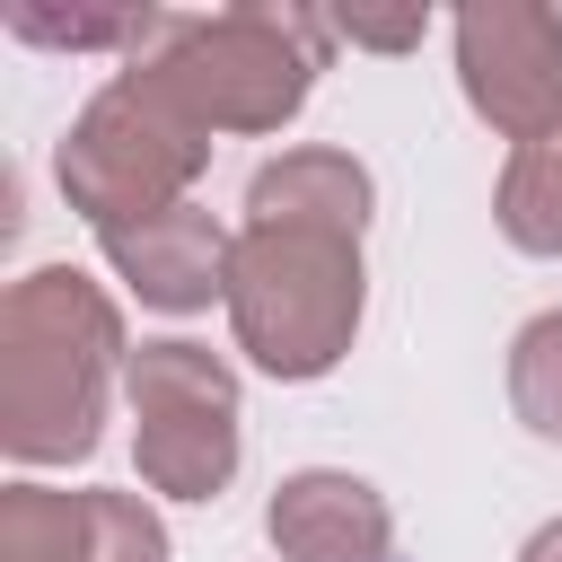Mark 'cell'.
Wrapping results in <instances>:
<instances>
[{
	"label": "cell",
	"instance_id": "cell-1",
	"mask_svg": "<svg viewBox=\"0 0 562 562\" xmlns=\"http://www.w3.org/2000/svg\"><path fill=\"white\" fill-rule=\"evenodd\" d=\"M123 307L79 263H35L0 299V448L9 465H79L123 386Z\"/></svg>",
	"mask_w": 562,
	"mask_h": 562
},
{
	"label": "cell",
	"instance_id": "cell-2",
	"mask_svg": "<svg viewBox=\"0 0 562 562\" xmlns=\"http://www.w3.org/2000/svg\"><path fill=\"white\" fill-rule=\"evenodd\" d=\"M325 61H334V18L290 0H237L211 18H167V35L123 70L220 140V132H281L316 97Z\"/></svg>",
	"mask_w": 562,
	"mask_h": 562
},
{
	"label": "cell",
	"instance_id": "cell-3",
	"mask_svg": "<svg viewBox=\"0 0 562 562\" xmlns=\"http://www.w3.org/2000/svg\"><path fill=\"white\" fill-rule=\"evenodd\" d=\"M228 334L237 351L281 378H334L342 351L360 342L369 316V272L351 237H307V228H237V263H228Z\"/></svg>",
	"mask_w": 562,
	"mask_h": 562
},
{
	"label": "cell",
	"instance_id": "cell-4",
	"mask_svg": "<svg viewBox=\"0 0 562 562\" xmlns=\"http://www.w3.org/2000/svg\"><path fill=\"white\" fill-rule=\"evenodd\" d=\"M202 167H211V132H193V123H184L149 79H132V70H114V79L70 114V132H61V149H53V184H61V202H70L97 237L193 202Z\"/></svg>",
	"mask_w": 562,
	"mask_h": 562
},
{
	"label": "cell",
	"instance_id": "cell-5",
	"mask_svg": "<svg viewBox=\"0 0 562 562\" xmlns=\"http://www.w3.org/2000/svg\"><path fill=\"white\" fill-rule=\"evenodd\" d=\"M132 404V465L158 501H220L237 483L246 430H237V369L211 342L158 334L123 360Z\"/></svg>",
	"mask_w": 562,
	"mask_h": 562
},
{
	"label": "cell",
	"instance_id": "cell-6",
	"mask_svg": "<svg viewBox=\"0 0 562 562\" xmlns=\"http://www.w3.org/2000/svg\"><path fill=\"white\" fill-rule=\"evenodd\" d=\"M457 88L474 123H492L509 149L562 123V9L544 0H474L448 18Z\"/></svg>",
	"mask_w": 562,
	"mask_h": 562
},
{
	"label": "cell",
	"instance_id": "cell-7",
	"mask_svg": "<svg viewBox=\"0 0 562 562\" xmlns=\"http://www.w3.org/2000/svg\"><path fill=\"white\" fill-rule=\"evenodd\" d=\"M105 272L158 307V316H202L211 299H228V263H237V228L211 220L202 202H176L158 220H132V228H105L97 237Z\"/></svg>",
	"mask_w": 562,
	"mask_h": 562
},
{
	"label": "cell",
	"instance_id": "cell-8",
	"mask_svg": "<svg viewBox=\"0 0 562 562\" xmlns=\"http://www.w3.org/2000/svg\"><path fill=\"white\" fill-rule=\"evenodd\" d=\"M263 536L281 562H395V509L351 465H299L263 501Z\"/></svg>",
	"mask_w": 562,
	"mask_h": 562
},
{
	"label": "cell",
	"instance_id": "cell-9",
	"mask_svg": "<svg viewBox=\"0 0 562 562\" xmlns=\"http://www.w3.org/2000/svg\"><path fill=\"white\" fill-rule=\"evenodd\" d=\"M369 211H378V184L351 149H281L246 176V228H307V237H369Z\"/></svg>",
	"mask_w": 562,
	"mask_h": 562
},
{
	"label": "cell",
	"instance_id": "cell-10",
	"mask_svg": "<svg viewBox=\"0 0 562 562\" xmlns=\"http://www.w3.org/2000/svg\"><path fill=\"white\" fill-rule=\"evenodd\" d=\"M492 228L536 255V263H562V123L518 140L501 158V184H492Z\"/></svg>",
	"mask_w": 562,
	"mask_h": 562
},
{
	"label": "cell",
	"instance_id": "cell-11",
	"mask_svg": "<svg viewBox=\"0 0 562 562\" xmlns=\"http://www.w3.org/2000/svg\"><path fill=\"white\" fill-rule=\"evenodd\" d=\"M176 9H149V0H114V9H44V0H18L9 9V35L18 44H44V53H123L140 61L158 35H167Z\"/></svg>",
	"mask_w": 562,
	"mask_h": 562
},
{
	"label": "cell",
	"instance_id": "cell-12",
	"mask_svg": "<svg viewBox=\"0 0 562 562\" xmlns=\"http://www.w3.org/2000/svg\"><path fill=\"white\" fill-rule=\"evenodd\" d=\"M88 553V492L18 474L0 492V562H79Z\"/></svg>",
	"mask_w": 562,
	"mask_h": 562
},
{
	"label": "cell",
	"instance_id": "cell-13",
	"mask_svg": "<svg viewBox=\"0 0 562 562\" xmlns=\"http://www.w3.org/2000/svg\"><path fill=\"white\" fill-rule=\"evenodd\" d=\"M509 413L562 448V307H544L509 334Z\"/></svg>",
	"mask_w": 562,
	"mask_h": 562
},
{
	"label": "cell",
	"instance_id": "cell-14",
	"mask_svg": "<svg viewBox=\"0 0 562 562\" xmlns=\"http://www.w3.org/2000/svg\"><path fill=\"white\" fill-rule=\"evenodd\" d=\"M79 562H167V518L140 492H88V553Z\"/></svg>",
	"mask_w": 562,
	"mask_h": 562
},
{
	"label": "cell",
	"instance_id": "cell-15",
	"mask_svg": "<svg viewBox=\"0 0 562 562\" xmlns=\"http://www.w3.org/2000/svg\"><path fill=\"white\" fill-rule=\"evenodd\" d=\"M430 35V9H334V44L360 53H413Z\"/></svg>",
	"mask_w": 562,
	"mask_h": 562
},
{
	"label": "cell",
	"instance_id": "cell-16",
	"mask_svg": "<svg viewBox=\"0 0 562 562\" xmlns=\"http://www.w3.org/2000/svg\"><path fill=\"white\" fill-rule=\"evenodd\" d=\"M518 562H562V518H544V527L518 544Z\"/></svg>",
	"mask_w": 562,
	"mask_h": 562
}]
</instances>
